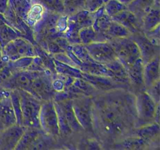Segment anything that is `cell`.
Wrapping results in <instances>:
<instances>
[{"label":"cell","mask_w":160,"mask_h":150,"mask_svg":"<svg viewBox=\"0 0 160 150\" xmlns=\"http://www.w3.org/2000/svg\"><path fill=\"white\" fill-rule=\"evenodd\" d=\"M18 92L22 112V126L40 128L39 113L42 102L27 91L18 90Z\"/></svg>","instance_id":"cell-2"},{"label":"cell","mask_w":160,"mask_h":150,"mask_svg":"<svg viewBox=\"0 0 160 150\" xmlns=\"http://www.w3.org/2000/svg\"><path fill=\"white\" fill-rule=\"evenodd\" d=\"M70 49L81 62L95 61L92 59L88 52L87 48H86L85 45H83V44L79 43L75 44V45H71L70 47Z\"/></svg>","instance_id":"cell-36"},{"label":"cell","mask_w":160,"mask_h":150,"mask_svg":"<svg viewBox=\"0 0 160 150\" xmlns=\"http://www.w3.org/2000/svg\"><path fill=\"white\" fill-rule=\"evenodd\" d=\"M18 37H23L18 31L9 26L4 20L3 14L0 13V45L4 47L9 42Z\"/></svg>","instance_id":"cell-24"},{"label":"cell","mask_w":160,"mask_h":150,"mask_svg":"<svg viewBox=\"0 0 160 150\" xmlns=\"http://www.w3.org/2000/svg\"><path fill=\"white\" fill-rule=\"evenodd\" d=\"M9 94H10V90H8V89L0 87V101L2 98H4L5 97L9 95Z\"/></svg>","instance_id":"cell-43"},{"label":"cell","mask_w":160,"mask_h":150,"mask_svg":"<svg viewBox=\"0 0 160 150\" xmlns=\"http://www.w3.org/2000/svg\"><path fill=\"white\" fill-rule=\"evenodd\" d=\"M93 60L102 64H107L117 59V54L108 42H95L85 45Z\"/></svg>","instance_id":"cell-9"},{"label":"cell","mask_w":160,"mask_h":150,"mask_svg":"<svg viewBox=\"0 0 160 150\" xmlns=\"http://www.w3.org/2000/svg\"><path fill=\"white\" fill-rule=\"evenodd\" d=\"M45 12L46 10L44 9L42 5L31 1V7H30L26 18H25V23L32 29L34 25L43 18Z\"/></svg>","instance_id":"cell-25"},{"label":"cell","mask_w":160,"mask_h":150,"mask_svg":"<svg viewBox=\"0 0 160 150\" xmlns=\"http://www.w3.org/2000/svg\"><path fill=\"white\" fill-rule=\"evenodd\" d=\"M111 18L112 20L128 28L131 31V34L142 31L141 19H139L134 12L130 11L128 9L121 11Z\"/></svg>","instance_id":"cell-15"},{"label":"cell","mask_w":160,"mask_h":150,"mask_svg":"<svg viewBox=\"0 0 160 150\" xmlns=\"http://www.w3.org/2000/svg\"><path fill=\"white\" fill-rule=\"evenodd\" d=\"M118 1H120V2L123 3V5H125L126 6H128V5H129L130 3L133 1V0H118Z\"/></svg>","instance_id":"cell-44"},{"label":"cell","mask_w":160,"mask_h":150,"mask_svg":"<svg viewBox=\"0 0 160 150\" xmlns=\"http://www.w3.org/2000/svg\"><path fill=\"white\" fill-rule=\"evenodd\" d=\"M159 81V55L144 64L145 89Z\"/></svg>","instance_id":"cell-19"},{"label":"cell","mask_w":160,"mask_h":150,"mask_svg":"<svg viewBox=\"0 0 160 150\" xmlns=\"http://www.w3.org/2000/svg\"><path fill=\"white\" fill-rule=\"evenodd\" d=\"M40 128H26L15 149H41L45 148L43 134Z\"/></svg>","instance_id":"cell-11"},{"label":"cell","mask_w":160,"mask_h":150,"mask_svg":"<svg viewBox=\"0 0 160 150\" xmlns=\"http://www.w3.org/2000/svg\"><path fill=\"white\" fill-rule=\"evenodd\" d=\"M130 38L138 46L141 53V58L144 64L159 55V45H156L154 42H152L145 35L143 31H138V32L131 34Z\"/></svg>","instance_id":"cell-10"},{"label":"cell","mask_w":160,"mask_h":150,"mask_svg":"<svg viewBox=\"0 0 160 150\" xmlns=\"http://www.w3.org/2000/svg\"><path fill=\"white\" fill-rule=\"evenodd\" d=\"M37 56L35 45L23 37H18L2 48V58L0 62L7 63L20 58L33 57Z\"/></svg>","instance_id":"cell-3"},{"label":"cell","mask_w":160,"mask_h":150,"mask_svg":"<svg viewBox=\"0 0 160 150\" xmlns=\"http://www.w3.org/2000/svg\"><path fill=\"white\" fill-rule=\"evenodd\" d=\"M108 42L115 51L117 58L126 68L141 58L138 46L130 37L113 38L108 41Z\"/></svg>","instance_id":"cell-5"},{"label":"cell","mask_w":160,"mask_h":150,"mask_svg":"<svg viewBox=\"0 0 160 150\" xmlns=\"http://www.w3.org/2000/svg\"><path fill=\"white\" fill-rule=\"evenodd\" d=\"M92 15H93L92 28L98 34H102L112 22V18L105 12L103 6L92 12Z\"/></svg>","instance_id":"cell-22"},{"label":"cell","mask_w":160,"mask_h":150,"mask_svg":"<svg viewBox=\"0 0 160 150\" xmlns=\"http://www.w3.org/2000/svg\"><path fill=\"white\" fill-rule=\"evenodd\" d=\"M17 123L12 101L10 96L8 95L0 101V131Z\"/></svg>","instance_id":"cell-14"},{"label":"cell","mask_w":160,"mask_h":150,"mask_svg":"<svg viewBox=\"0 0 160 150\" xmlns=\"http://www.w3.org/2000/svg\"><path fill=\"white\" fill-rule=\"evenodd\" d=\"M8 6L10 7L19 17L25 20L31 7V0H9Z\"/></svg>","instance_id":"cell-31"},{"label":"cell","mask_w":160,"mask_h":150,"mask_svg":"<svg viewBox=\"0 0 160 150\" xmlns=\"http://www.w3.org/2000/svg\"><path fill=\"white\" fill-rule=\"evenodd\" d=\"M142 20V30L145 34L153 31L159 26V6H154L143 15Z\"/></svg>","instance_id":"cell-21"},{"label":"cell","mask_w":160,"mask_h":150,"mask_svg":"<svg viewBox=\"0 0 160 150\" xmlns=\"http://www.w3.org/2000/svg\"><path fill=\"white\" fill-rule=\"evenodd\" d=\"M55 101V100H54ZM60 103L62 106V109L65 113L66 118H67V122L70 125V128L73 132H81V131H84L81 125L80 124L79 122L78 121L75 116L74 112H73V107H72V99L71 98H67L64 100H60L57 101Z\"/></svg>","instance_id":"cell-23"},{"label":"cell","mask_w":160,"mask_h":150,"mask_svg":"<svg viewBox=\"0 0 160 150\" xmlns=\"http://www.w3.org/2000/svg\"><path fill=\"white\" fill-rule=\"evenodd\" d=\"M12 101V107H13L14 112H15L16 117H17V124L22 125V112L21 107H20V95L17 89H12L10 90V95H9Z\"/></svg>","instance_id":"cell-38"},{"label":"cell","mask_w":160,"mask_h":150,"mask_svg":"<svg viewBox=\"0 0 160 150\" xmlns=\"http://www.w3.org/2000/svg\"><path fill=\"white\" fill-rule=\"evenodd\" d=\"M26 128L14 124L0 131V150L15 149Z\"/></svg>","instance_id":"cell-13"},{"label":"cell","mask_w":160,"mask_h":150,"mask_svg":"<svg viewBox=\"0 0 160 150\" xmlns=\"http://www.w3.org/2000/svg\"><path fill=\"white\" fill-rule=\"evenodd\" d=\"M106 1H107V0H106Z\"/></svg>","instance_id":"cell-45"},{"label":"cell","mask_w":160,"mask_h":150,"mask_svg":"<svg viewBox=\"0 0 160 150\" xmlns=\"http://www.w3.org/2000/svg\"><path fill=\"white\" fill-rule=\"evenodd\" d=\"M145 91L157 104H159V81L145 88Z\"/></svg>","instance_id":"cell-39"},{"label":"cell","mask_w":160,"mask_h":150,"mask_svg":"<svg viewBox=\"0 0 160 150\" xmlns=\"http://www.w3.org/2000/svg\"><path fill=\"white\" fill-rule=\"evenodd\" d=\"M155 1L156 0H133L127 7L139 19H142L144 14L156 5Z\"/></svg>","instance_id":"cell-27"},{"label":"cell","mask_w":160,"mask_h":150,"mask_svg":"<svg viewBox=\"0 0 160 150\" xmlns=\"http://www.w3.org/2000/svg\"><path fill=\"white\" fill-rule=\"evenodd\" d=\"M129 78L130 84L134 87L145 88L144 84V62L142 58L137 59L135 62L127 68ZM145 89V88H144Z\"/></svg>","instance_id":"cell-20"},{"label":"cell","mask_w":160,"mask_h":150,"mask_svg":"<svg viewBox=\"0 0 160 150\" xmlns=\"http://www.w3.org/2000/svg\"><path fill=\"white\" fill-rule=\"evenodd\" d=\"M94 102L93 125L94 130L98 128L100 132L109 138H118L123 135L127 128L126 119L123 115L120 106L114 99L106 98L107 101Z\"/></svg>","instance_id":"cell-1"},{"label":"cell","mask_w":160,"mask_h":150,"mask_svg":"<svg viewBox=\"0 0 160 150\" xmlns=\"http://www.w3.org/2000/svg\"><path fill=\"white\" fill-rule=\"evenodd\" d=\"M93 105L92 96H79L72 99L73 112L84 131H94Z\"/></svg>","instance_id":"cell-6"},{"label":"cell","mask_w":160,"mask_h":150,"mask_svg":"<svg viewBox=\"0 0 160 150\" xmlns=\"http://www.w3.org/2000/svg\"><path fill=\"white\" fill-rule=\"evenodd\" d=\"M119 148L126 149H144L148 148V144L140 137L133 134L128 137L123 138L118 144Z\"/></svg>","instance_id":"cell-28"},{"label":"cell","mask_w":160,"mask_h":150,"mask_svg":"<svg viewBox=\"0 0 160 150\" xmlns=\"http://www.w3.org/2000/svg\"><path fill=\"white\" fill-rule=\"evenodd\" d=\"M104 10L109 17H113L121 11L128 9L125 5L118 0H107L104 4Z\"/></svg>","instance_id":"cell-37"},{"label":"cell","mask_w":160,"mask_h":150,"mask_svg":"<svg viewBox=\"0 0 160 150\" xmlns=\"http://www.w3.org/2000/svg\"><path fill=\"white\" fill-rule=\"evenodd\" d=\"M81 146H80V148L82 149H98V148H102L101 145L97 141L93 140H86L85 142L81 144Z\"/></svg>","instance_id":"cell-41"},{"label":"cell","mask_w":160,"mask_h":150,"mask_svg":"<svg viewBox=\"0 0 160 150\" xmlns=\"http://www.w3.org/2000/svg\"><path fill=\"white\" fill-rule=\"evenodd\" d=\"M9 0H0V13L3 14L7 9Z\"/></svg>","instance_id":"cell-42"},{"label":"cell","mask_w":160,"mask_h":150,"mask_svg":"<svg viewBox=\"0 0 160 150\" xmlns=\"http://www.w3.org/2000/svg\"><path fill=\"white\" fill-rule=\"evenodd\" d=\"M68 18L69 20H72L75 23H77L80 28L92 26V23H93L92 12H89L85 9H81V10L77 12L76 13L69 16Z\"/></svg>","instance_id":"cell-29"},{"label":"cell","mask_w":160,"mask_h":150,"mask_svg":"<svg viewBox=\"0 0 160 150\" xmlns=\"http://www.w3.org/2000/svg\"><path fill=\"white\" fill-rule=\"evenodd\" d=\"M54 101V100H53ZM55 106H56V112H57L58 116V121H59V134L61 136H67L73 134V131L70 128V125H69L68 122H67V118H66L65 113L62 109V106L60 103L57 101H54Z\"/></svg>","instance_id":"cell-30"},{"label":"cell","mask_w":160,"mask_h":150,"mask_svg":"<svg viewBox=\"0 0 160 150\" xmlns=\"http://www.w3.org/2000/svg\"><path fill=\"white\" fill-rule=\"evenodd\" d=\"M42 71H31V70H14L12 77L4 88L8 90L18 89L29 92L33 80Z\"/></svg>","instance_id":"cell-12"},{"label":"cell","mask_w":160,"mask_h":150,"mask_svg":"<svg viewBox=\"0 0 160 150\" xmlns=\"http://www.w3.org/2000/svg\"><path fill=\"white\" fill-rule=\"evenodd\" d=\"M50 71H42L34 80L29 89V93L42 102L53 99L56 92L52 84V75Z\"/></svg>","instance_id":"cell-8"},{"label":"cell","mask_w":160,"mask_h":150,"mask_svg":"<svg viewBox=\"0 0 160 150\" xmlns=\"http://www.w3.org/2000/svg\"><path fill=\"white\" fill-rule=\"evenodd\" d=\"M159 105L145 90L135 97V111L140 126L148 123H159Z\"/></svg>","instance_id":"cell-4"},{"label":"cell","mask_w":160,"mask_h":150,"mask_svg":"<svg viewBox=\"0 0 160 150\" xmlns=\"http://www.w3.org/2000/svg\"><path fill=\"white\" fill-rule=\"evenodd\" d=\"M79 69L83 73L95 76H106L109 78V71L105 64L99 63L95 61L82 62Z\"/></svg>","instance_id":"cell-26"},{"label":"cell","mask_w":160,"mask_h":150,"mask_svg":"<svg viewBox=\"0 0 160 150\" xmlns=\"http://www.w3.org/2000/svg\"><path fill=\"white\" fill-rule=\"evenodd\" d=\"M105 65L109 71V78L113 81L123 85L131 84L127 68L118 58Z\"/></svg>","instance_id":"cell-17"},{"label":"cell","mask_w":160,"mask_h":150,"mask_svg":"<svg viewBox=\"0 0 160 150\" xmlns=\"http://www.w3.org/2000/svg\"><path fill=\"white\" fill-rule=\"evenodd\" d=\"M82 78L92 84L98 91H112L124 86L106 76H95L83 73Z\"/></svg>","instance_id":"cell-16"},{"label":"cell","mask_w":160,"mask_h":150,"mask_svg":"<svg viewBox=\"0 0 160 150\" xmlns=\"http://www.w3.org/2000/svg\"><path fill=\"white\" fill-rule=\"evenodd\" d=\"M40 129L46 135L58 137L59 134V121L53 99L43 101L39 113Z\"/></svg>","instance_id":"cell-7"},{"label":"cell","mask_w":160,"mask_h":150,"mask_svg":"<svg viewBox=\"0 0 160 150\" xmlns=\"http://www.w3.org/2000/svg\"><path fill=\"white\" fill-rule=\"evenodd\" d=\"M64 5V14L71 16L84 9L86 0H62Z\"/></svg>","instance_id":"cell-35"},{"label":"cell","mask_w":160,"mask_h":150,"mask_svg":"<svg viewBox=\"0 0 160 150\" xmlns=\"http://www.w3.org/2000/svg\"><path fill=\"white\" fill-rule=\"evenodd\" d=\"M78 37H79L80 43L84 45L98 41V33L94 30L92 26L81 28L78 32Z\"/></svg>","instance_id":"cell-34"},{"label":"cell","mask_w":160,"mask_h":150,"mask_svg":"<svg viewBox=\"0 0 160 150\" xmlns=\"http://www.w3.org/2000/svg\"><path fill=\"white\" fill-rule=\"evenodd\" d=\"M55 70L56 73L67 75V76L73 77V78H82L83 72L78 67L63 63L54 59Z\"/></svg>","instance_id":"cell-32"},{"label":"cell","mask_w":160,"mask_h":150,"mask_svg":"<svg viewBox=\"0 0 160 150\" xmlns=\"http://www.w3.org/2000/svg\"><path fill=\"white\" fill-rule=\"evenodd\" d=\"M159 132L160 128L159 123L153 122L148 124L139 126L134 130L133 134L140 137L148 145H151L155 142L159 143Z\"/></svg>","instance_id":"cell-18"},{"label":"cell","mask_w":160,"mask_h":150,"mask_svg":"<svg viewBox=\"0 0 160 150\" xmlns=\"http://www.w3.org/2000/svg\"><path fill=\"white\" fill-rule=\"evenodd\" d=\"M39 3L48 12L64 14V5L62 0H31Z\"/></svg>","instance_id":"cell-33"},{"label":"cell","mask_w":160,"mask_h":150,"mask_svg":"<svg viewBox=\"0 0 160 150\" xmlns=\"http://www.w3.org/2000/svg\"><path fill=\"white\" fill-rule=\"evenodd\" d=\"M106 0H86L84 9L91 12H93L104 6Z\"/></svg>","instance_id":"cell-40"}]
</instances>
